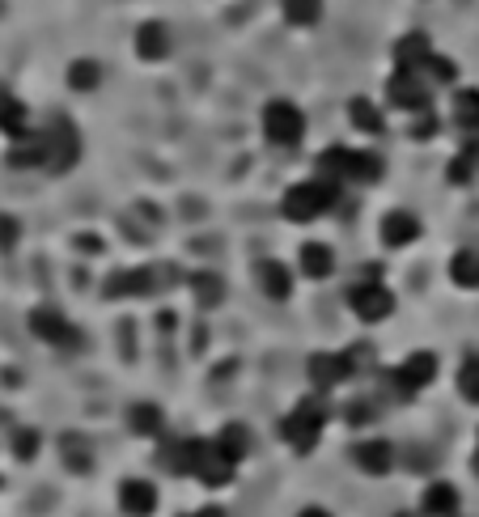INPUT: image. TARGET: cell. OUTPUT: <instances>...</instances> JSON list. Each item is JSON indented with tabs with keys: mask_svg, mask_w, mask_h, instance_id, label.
Wrapping results in <instances>:
<instances>
[{
	"mask_svg": "<svg viewBox=\"0 0 479 517\" xmlns=\"http://www.w3.org/2000/svg\"><path fill=\"white\" fill-rule=\"evenodd\" d=\"M454 123L458 128H479V89H458L454 94Z\"/></svg>",
	"mask_w": 479,
	"mask_h": 517,
	"instance_id": "cell-27",
	"label": "cell"
},
{
	"mask_svg": "<svg viewBox=\"0 0 479 517\" xmlns=\"http://www.w3.org/2000/svg\"><path fill=\"white\" fill-rule=\"evenodd\" d=\"M420 509H424V517H454L458 513V488L454 484H429Z\"/></svg>",
	"mask_w": 479,
	"mask_h": 517,
	"instance_id": "cell-19",
	"label": "cell"
},
{
	"mask_svg": "<svg viewBox=\"0 0 479 517\" xmlns=\"http://www.w3.org/2000/svg\"><path fill=\"white\" fill-rule=\"evenodd\" d=\"M297 517H331V513H327V509H301Z\"/></svg>",
	"mask_w": 479,
	"mask_h": 517,
	"instance_id": "cell-39",
	"label": "cell"
},
{
	"mask_svg": "<svg viewBox=\"0 0 479 517\" xmlns=\"http://www.w3.org/2000/svg\"><path fill=\"white\" fill-rule=\"evenodd\" d=\"M98 81H102V64H98V60L81 56V60L68 64V85L81 89V94H90V89H98Z\"/></svg>",
	"mask_w": 479,
	"mask_h": 517,
	"instance_id": "cell-24",
	"label": "cell"
},
{
	"mask_svg": "<svg viewBox=\"0 0 479 517\" xmlns=\"http://www.w3.org/2000/svg\"><path fill=\"white\" fill-rule=\"evenodd\" d=\"M437 132H441V128H437V115H433V111H420L416 123H412V136H416V140H429V136H437Z\"/></svg>",
	"mask_w": 479,
	"mask_h": 517,
	"instance_id": "cell-35",
	"label": "cell"
},
{
	"mask_svg": "<svg viewBox=\"0 0 479 517\" xmlns=\"http://www.w3.org/2000/svg\"><path fill=\"white\" fill-rule=\"evenodd\" d=\"M450 280L458 289H479V251H458L450 259Z\"/></svg>",
	"mask_w": 479,
	"mask_h": 517,
	"instance_id": "cell-22",
	"label": "cell"
},
{
	"mask_svg": "<svg viewBox=\"0 0 479 517\" xmlns=\"http://www.w3.org/2000/svg\"><path fill=\"white\" fill-rule=\"evenodd\" d=\"M437 56V51L429 47V39L424 34H407V39L395 43V64L403 68V73H420L424 64H429Z\"/></svg>",
	"mask_w": 479,
	"mask_h": 517,
	"instance_id": "cell-16",
	"label": "cell"
},
{
	"mask_svg": "<svg viewBox=\"0 0 479 517\" xmlns=\"http://www.w3.org/2000/svg\"><path fill=\"white\" fill-rule=\"evenodd\" d=\"M64 458H68V467L73 471H90V450H85V441L81 437H64Z\"/></svg>",
	"mask_w": 479,
	"mask_h": 517,
	"instance_id": "cell-30",
	"label": "cell"
},
{
	"mask_svg": "<svg viewBox=\"0 0 479 517\" xmlns=\"http://www.w3.org/2000/svg\"><path fill=\"white\" fill-rule=\"evenodd\" d=\"M348 458H352V467H357L361 475H386L390 467H395V450H390V441H382V437L357 441Z\"/></svg>",
	"mask_w": 479,
	"mask_h": 517,
	"instance_id": "cell-10",
	"label": "cell"
},
{
	"mask_svg": "<svg viewBox=\"0 0 479 517\" xmlns=\"http://www.w3.org/2000/svg\"><path fill=\"white\" fill-rule=\"evenodd\" d=\"M340 200V183H327V178H310V183H297L285 191V217L289 221H314V217H323V212Z\"/></svg>",
	"mask_w": 479,
	"mask_h": 517,
	"instance_id": "cell-2",
	"label": "cell"
},
{
	"mask_svg": "<svg viewBox=\"0 0 479 517\" xmlns=\"http://www.w3.org/2000/svg\"><path fill=\"white\" fill-rule=\"evenodd\" d=\"M217 445H221V450L234 458V462H242L246 454H251V433H246V424H225L221 437H217Z\"/></svg>",
	"mask_w": 479,
	"mask_h": 517,
	"instance_id": "cell-26",
	"label": "cell"
},
{
	"mask_svg": "<svg viewBox=\"0 0 479 517\" xmlns=\"http://www.w3.org/2000/svg\"><path fill=\"white\" fill-rule=\"evenodd\" d=\"M234 471H238V462L229 458L217 441H204L200 462H195V479H200L204 488H225L229 479H234Z\"/></svg>",
	"mask_w": 479,
	"mask_h": 517,
	"instance_id": "cell-7",
	"label": "cell"
},
{
	"mask_svg": "<svg viewBox=\"0 0 479 517\" xmlns=\"http://www.w3.org/2000/svg\"><path fill=\"white\" fill-rule=\"evenodd\" d=\"M149 293H157L149 267H128V272H115L106 280V297H149Z\"/></svg>",
	"mask_w": 479,
	"mask_h": 517,
	"instance_id": "cell-13",
	"label": "cell"
},
{
	"mask_svg": "<svg viewBox=\"0 0 479 517\" xmlns=\"http://www.w3.org/2000/svg\"><path fill=\"white\" fill-rule=\"evenodd\" d=\"M9 162L17 166V170H30V166H47V140H43V132H26V136H17L13 140V149H9Z\"/></svg>",
	"mask_w": 479,
	"mask_h": 517,
	"instance_id": "cell-17",
	"label": "cell"
},
{
	"mask_svg": "<svg viewBox=\"0 0 479 517\" xmlns=\"http://www.w3.org/2000/svg\"><path fill=\"white\" fill-rule=\"evenodd\" d=\"M475 166H479V145H467L463 153H458V162L450 166V178H454V183H463V178H467Z\"/></svg>",
	"mask_w": 479,
	"mask_h": 517,
	"instance_id": "cell-32",
	"label": "cell"
},
{
	"mask_svg": "<svg viewBox=\"0 0 479 517\" xmlns=\"http://www.w3.org/2000/svg\"><path fill=\"white\" fill-rule=\"evenodd\" d=\"M348 119H352V128H361V132H369V136H378L386 123H382V111L369 98H357L348 106Z\"/></svg>",
	"mask_w": 479,
	"mask_h": 517,
	"instance_id": "cell-25",
	"label": "cell"
},
{
	"mask_svg": "<svg viewBox=\"0 0 479 517\" xmlns=\"http://www.w3.org/2000/svg\"><path fill=\"white\" fill-rule=\"evenodd\" d=\"M433 378H437V356L433 352H412L399 365V373H395V390H399L403 399H412L416 390H424Z\"/></svg>",
	"mask_w": 479,
	"mask_h": 517,
	"instance_id": "cell-9",
	"label": "cell"
},
{
	"mask_svg": "<svg viewBox=\"0 0 479 517\" xmlns=\"http://www.w3.org/2000/svg\"><path fill=\"white\" fill-rule=\"evenodd\" d=\"M128 429L136 433V437H162V412H157L153 403H136V407H128Z\"/></svg>",
	"mask_w": 479,
	"mask_h": 517,
	"instance_id": "cell-21",
	"label": "cell"
},
{
	"mask_svg": "<svg viewBox=\"0 0 479 517\" xmlns=\"http://www.w3.org/2000/svg\"><path fill=\"white\" fill-rule=\"evenodd\" d=\"M323 424H327V399L323 395H306L293 407V416L280 420V437H285L297 454H306V450L318 445V437H323Z\"/></svg>",
	"mask_w": 479,
	"mask_h": 517,
	"instance_id": "cell-1",
	"label": "cell"
},
{
	"mask_svg": "<svg viewBox=\"0 0 479 517\" xmlns=\"http://www.w3.org/2000/svg\"><path fill=\"white\" fill-rule=\"evenodd\" d=\"M424 68H429V81H437V85H441V81H454V64H450V60H441V56H433Z\"/></svg>",
	"mask_w": 479,
	"mask_h": 517,
	"instance_id": "cell-36",
	"label": "cell"
},
{
	"mask_svg": "<svg viewBox=\"0 0 479 517\" xmlns=\"http://www.w3.org/2000/svg\"><path fill=\"white\" fill-rule=\"evenodd\" d=\"M191 289H195V301H200V306H208V310L225 301V284H221L217 272H195V276H191Z\"/></svg>",
	"mask_w": 479,
	"mask_h": 517,
	"instance_id": "cell-23",
	"label": "cell"
},
{
	"mask_svg": "<svg viewBox=\"0 0 479 517\" xmlns=\"http://www.w3.org/2000/svg\"><path fill=\"white\" fill-rule=\"evenodd\" d=\"M136 51L145 60H166L170 56V30L162 22H145L136 30Z\"/></svg>",
	"mask_w": 479,
	"mask_h": 517,
	"instance_id": "cell-18",
	"label": "cell"
},
{
	"mask_svg": "<svg viewBox=\"0 0 479 517\" xmlns=\"http://www.w3.org/2000/svg\"><path fill=\"white\" fill-rule=\"evenodd\" d=\"M458 390L467 403H479V356H467V365L458 369Z\"/></svg>",
	"mask_w": 479,
	"mask_h": 517,
	"instance_id": "cell-29",
	"label": "cell"
},
{
	"mask_svg": "<svg viewBox=\"0 0 479 517\" xmlns=\"http://www.w3.org/2000/svg\"><path fill=\"white\" fill-rule=\"evenodd\" d=\"M17 238H22V225H17L9 212H0V251H13Z\"/></svg>",
	"mask_w": 479,
	"mask_h": 517,
	"instance_id": "cell-34",
	"label": "cell"
},
{
	"mask_svg": "<svg viewBox=\"0 0 479 517\" xmlns=\"http://www.w3.org/2000/svg\"><path fill=\"white\" fill-rule=\"evenodd\" d=\"M348 306L361 323H382V318H390V310H395V293H390L382 280H365L348 293Z\"/></svg>",
	"mask_w": 479,
	"mask_h": 517,
	"instance_id": "cell-6",
	"label": "cell"
},
{
	"mask_svg": "<svg viewBox=\"0 0 479 517\" xmlns=\"http://www.w3.org/2000/svg\"><path fill=\"white\" fill-rule=\"evenodd\" d=\"M318 13H323L318 0H285V17H289L293 26H314Z\"/></svg>",
	"mask_w": 479,
	"mask_h": 517,
	"instance_id": "cell-28",
	"label": "cell"
},
{
	"mask_svg": "<svg viewBox=\"0 0 479 517\" xmlns=\"http://www.w3.org/2000/svg\"><path fill=\"white\" fill-rule=\"evenodd\" d=\"M13 454L22 458V462L39 454V433H34V429H17L13 433Z\"/></svg>",
	"mask_w": 479,
	"mask_h": 517,
	"instance_id": "cell-31",
	"label": "cell"
},
{
	"mask_svg": "<svg viewBox=\"0 0 479 517\" xmlns=\"http://www.w3.org/2000/svg\"><path fill=\"white\" fill-rule=\"evenodd\" d=\"M374 178H382V162L374 153H357V183H374Z\"/></svg>",
	"mask_w": 479,
	"mask_h": 517,
	"instance_id": "cell-33",
	"label": "cell"
},
{
	"mask_svg": "<svg viewBox=\"0 0 479 517\" xmlns=\"http://www.w3.org/2000/svg\"><path fill=\"white\" fill-rule=\"evenodd\" d=\"M43 140H47V170L51 174H64V170L77 166L81 136H77V128L68 119H51L47 128H43Z\"/></svg>",
	"mask_w": 479,
	"mask_h": 517,
	"instance_id": "cell-4",
	"label": "cell"
},
{
	"mask_svg": "<svg viewBox=\"0 0 479 517\" xmlns=\"http://www.w3.org/2000/svg\"><path fill=\"white\" fill-rule=\"evenodd\" d=\"M420 238V221L412 217V212H403V208H395V212H386L382 217V242L386 246H407V242H416Z\"/></svg>",
	"mask_w": 479,
	"mask_h": 517,
	"instance_id": "cell-15",
	"label": "cell"
},
{
	"mask_svg": "<svg viewBox=\"0 0 479 517\" xmlns=\"http://www.w3.org/2000/svg\"><path fill=\"white\" fill-rule=\"evenodd\" d=\"M30 331L39 335L43 344H56V348H68V344H77V331H73V323L60 314V310H34L30 314Z\"/></svg>",
	"mask_w": 479,
	"mask_h": 517,
	"instance_id": "cell-11",
	"label": "cell"
},
{
	"mask_svg": "<svg viewBox=\"0 0 479 517\" xmlns=\"http://www.w3.org/2000/svg\"><path fill=\"white\" fill-rule=\"evenodd\" d=\"M471 467H475V475H479V441H475V458H471Z\"/></svg>",
	"mask_w": 479,
	"mask_h": 517,
	"instance_id": "cell-40",
	"label": "cell"
},
{
	"mask_svg": "<svg viewBox=\"0 0 479 517\" xmlns=\"http://www.w3.org/2000/svg\"><path fill=\"white\" fill-rule=\"evenodd\" d=\"M297 267H301V276L306 280H327L335 272V255H331V246L327 242H306L297 251Z\"/></svg>",
	"mask_w": 479,
	"mask_h": 517,
	"instance_id": "cell-14",
	"label": "cell"
},
{
	"mask_svg": "<svg viewBox=\"0 0 479 517\" xmlns=\"http://www.w3.org/2000/svg\"><path fill=\"white\" fill-rule=\"evenodd\" d=\"M119 509L128 517H153L157 513V488L149 479H123L119 484Z\"/></svg>",
	"mask_w": 479,
	"mask_h": 517,
	"instance_id": "cell-12",
	"label": "cell"
},
{
	"mask_svg": "<svg viewBox=\"0 0 479 517\" xmlns=\"http://www.w3.org/2000/svg\"><path fill=\"white\" fill-rule=\"evenodd\" d=\"M259 284H263V293H268L272 301H285L293 293V280L285 272V263H276V259H263L259 263Z\"/></svg>",
	"mask_w": 479,
	"mask_h": 517,
	"instance_id": "cell-20",
	"label": "cell"
},
{
	"mask_svg": "<svg viewBox=\"0 0 479 517\" xmlns=\"http://www.w3.org/2000/svg\"><path fill=\"white\" fill-rule=\"evenodd\" d=\"M263 136L272 140V145H280V149H289V145H297L301 136H306V115L297 111L293 102H268L263 106Z\"/></svg>",
	"mask_w": 479,
	"mask_h": 517,
	"instance_id": "cell-3",
	"label": "cell"
},
{
	"mask_svg": "<svg viewBox=\"0 0 479 517\" xmlns=\"http://www.w3.org/2000/svg\"><path fill=\"white\" fill-rule=\"evenodd\" d=\"M306 373H310L314 390H335L340 382L352 378V361H348V352H314Z\"/></svg>",
	"mask_w": 479,
	"mask_h": 517,
	"instance_id": "cell-8",
	"label": "cell"
},
{
	"mask_svg": "<svg viewBox=\"0 0 479 517\" xmlns=\"http://www.w3.org/2000/svg\"><path fill=\"white\" fill-rule=\"evenodd\" d=\"M386 94H390V102H395L399 111L420 115V111H429V102H433V85L424 81L420 73H403V68H395V77L386 81Z\"/></svg>",
	"mask_w": 479,
	"mask_h": 517,
	"instance_id": "cell-5",
	"label": "cell"
},
{
	"mask_svg": "<svg viewBox=\"0 0 479 517\" xmlns=\"http://www.w3.org/2000/svg\"><path fill=\"white\" fill-rule=\"evenodd\" d=\"M13 102H17V98L9 94V89H5V85H0V115H5V111H9V106H13Z\"/></svg>",
	"mask_w": 479,
	"mask_h": 517,
	"instance_id": "cell-38",
	"label": "cell"
},
{
	"mask_svg": "<svg viewBox=\"0 0 479 517\" xmlns=\"http://www.w3.org/2000/svg\"><path fill=\"white\" fill-rule=\"evenodd\" d=\"M191 517H225V509L221 505H204V509H195Z\"/></svg>",
	"mask_w": 479,
	"mask_h": 517,
	"instance_id": "cell-37",
	"label": "cell"
}]
</instances>
